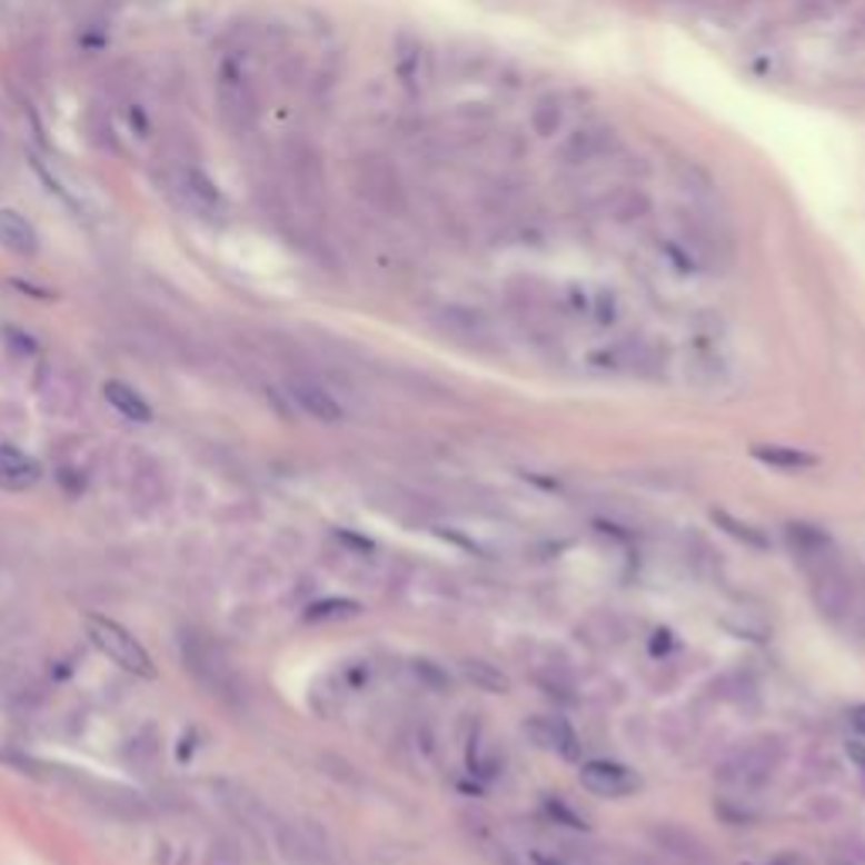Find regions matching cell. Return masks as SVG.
Listing matches in <instances>:
<instances>
[{
	"instance_id": "9a60e30c",
	"label": "cell",
	"mask_w": 865,
	"mask_h": 865,
	"mask_svg": "<svg viewBox=\"0 0 865 865\" xmlns=\"http://www.w3.org/2000/svg\"><path fill=\"white\" fill-rule=\"evenodd\" d=\"M396 68L399 78L409 92H422L429 78H432V58L426 51V44L412 34H399V48H396Z\"/></svg>"
},
{
	"instance_id": "9c48e42d",
	"label": "cell",
	"mask_w": 865,
	"mask_h": 865,
	"mask_svg": "<svg viewBox=\"0 0 865 865\" xmlns=\"http://www.w3.org/2000/svg\"><path fill=\"white\" fill-rule=\"evenodd\" d=\"M288 396L295 399V406H298L305 416H311V419H318V422H338V419H345V406L338 402V396H335L325 382H318V379H311V376H295V379L288 382Z\"/></svg>"
},
{
	"instance_id": "8992f818",
	"label": "cell",
	"mask_w": 865,
	"mask_h": 865,
	"mask_svg": "<svg viewBox=\"0 0 865 865\" xmlns=\"http://www.w3.org/2000/svg\"><path fill=\"white\" fill-rule=\"evenodd\" d=\"M356 190L372 210L386 217H399L406 210V187L396 166L382 156H369L356 166Z\"/></svg>"
},
{
	"instance_id": "484cf974",
	"label": "cell",
	"mask_w": 865,
	"mask_h": 865,
	"mask_svg": "<svg viewBox=\"0 0 865 865\" xmlns=\"http://www.w3.org/2000/svg\"><path fill=\"white\" fill-rule=\"evenodd\" d=\"M412 673H416V679H419L422 686L437 689V694L450 689V673H447L440 663H432V659H412Z\"/></svg>"
},
{
	"instance_id": "d4e9b609",
	"label": "cell",
	"mask_w": 865,
	"mask_h": 865,
	"mask_svg": "<svg viewBox=\"0 0 865 865\" xmlns=\"http://www.w3.org/2000/svg\"><path fill=\"white\" fill-rule=\"evenodd\" d=\"M609 213H613L616 220H623V223H626V220H639V217L649 213V197H646L643 190H623V193L613 197Z\"/></svg>"
},
{
	"instance_id": "5b68a950",
	"label": "cell",
	"mask_w": 865,
	"mask_h": 865,
	"mask_svg": "<svg viewBox=\"0 0 865 865\" xmlns=\"http://www.w3.org/2000/svg\"><path fill=\"white\" fill-rule=\"evenodd\" d=\"M808 581H812V598L825 619L845 623L855 613V578L845 568L842 555L808 568Z\"/></svg>"
},
{
	"instance_id": "3957f363",
	"label": "cell",
	"mask_w": 865,
	"mask_h": 865,
	"mask_svg": "<svg viewBox=\"0 0 865 865\" xmlns=\"http://www.w3.org/2000/svg\"><path fill=\"white\" fill-rule=\"evenodd\" d=\"M265 838L275 845V852L288 865H335L331 838H328V832L318 822L285 818V815L271 812Z\"/></svg>"
},
{
	"instance_id": "52a82bcc",
	"label": "cell",
	"mask_w": 865,
	"mask_h": 865,
	"mask_svg": "<svg viewBox=\"0 0 865 865\" xmlns=\"http://www.w3.org/2000/svg\"><path fill=\"white\" fill-rule=\"evenodd\" d=\"M591 366L605 369V372H629V376H649L659 366V352L643 338H623L598 349L591 356Z\"/></svg>"
},
{
	"instance_id": "f546056e",
	"label": "cell",
	"mask_w": 865,
	"mask_h": 865,
	"mask_svg": "<svg viewBox=\"0 0 865 865\" xmlns=\"http://www.w3.org/2000/svg\"><path fill=\"white\" fill-rule=\"evenodd\" d=\"M845 750H848L852 764H855V767H858V770L865 774V744H862V740H852V744H848Z\"/></svg>"
},
{
	"instance_id": "d6986e66",
	"label": "cell",
	"mask_w": 865,
	"mask_h": 865,
	"mask_svg": "<svg viewBox=\"0 0 865 865\" xmlns=\"http://www.w3.org/2000/svg\"><path fill=\"white\" fill-rule=\"evenodd\" d=\"M0 247H8L18 257H34L38 230L18 210H0Z\"/></svg>"
},
{
	"instance_id": "44dd1931",
	"label": "cell",
	"mask_w": 865,
	"mask_h": 865,
	"mask_svg": "<svg viewBox=\"0 0 865 865\" xmlns=\"http://www.w3.org/2000/svg\"><path fill=\"white\" fill-rule=\"evenodd\" d=\"M102 392H106V402H109L119 416H126V419H132V422H149V419H152L149 402H146L129 382L112 379V382L102 386Z\"/></svg>"
},
{
	"instance_id": "4fadbf2b",
	"label": "cell",
	"mask_w": 865,
	"mask_h": 865,
	"mask_svg": "<svg viewBox=\"0 0 865 865\" xmlns=\"http://www.w3.org/2000/svg\"><path fill=\"white\" fill-rule=\"evenodd\" d=\"M217 99H220L223 119H227L233 129H250V126H253V119H257V99H253V92H250L247 78H240L233 68L223 71L220 89H217Z\"/></svg>"
},
{
	"instance_id": "6da1fadb",
	"label": "cell",
	"mask_w": 865,
	"mask_h": 865,
	"mask_svg": "<svg viewBox=\"0 0 865 865\" xmlns=\"http://www.w3.org/2000/svg\"><path fill=\"white\" fill-rule=\"evenodd\" d=\"M180 653H183V669L197 679L203 694H210L220 704H237L243 697V679L230 653L217 639H210L207 633H187Z\"/></svg>"
},
{
	"instance_id": "7c38bea8",
	"label": "cell",
	"mask_w": 865,
	"mask_h": 865,
	"mask_svg": "<svg viewBox=\"0 0 865 865\" xmlns=\"http://www.w3.org/2000/svg\"><path fill=\"white\" fill-rule=\"evenodd\" d=\"M525 734L541 747V750H551L565 760H578L581 757V744H578V734L571 730V724L565 717H555V714H538L525 724Z\"/></svg>"
},
{
	"instance_id": "ba28073f",
	"label": "cell",
	"mask_w": 865,
	"mask_h": 865,
	"mask_svg": "<svg viewBox=\"0 0 865 865\" xmlns=\"http://www.w3.org/2000/svg\"><path fill=\"white\" fill-rule=\"evenodd\" d=\"M581 788L595 798H626L639 788V777L633 767L619 760H585L581 764Z\"/></svg>"
},
{
	"instance_id": "2e32d148",
	"label": "cell",
	"mask_w": 865,
	"mask_h": 865,
	"mask_svg": "<svg viewBox=\"0 0 865 865\" xmlns=\"http://www.w3.org/2000/svg\"><path fill=\"white\" fill-rule=\"evenodd\" d=\"M437 325H440L450 338L467 341V345H490V338H494V328H490L487 315H480V311H474V308H457V305L440 308Z\"/></svg>"
},
{
	"instance_id": "277c9868",
	"label": "cell",
	"mask_w": 865,
	"mask_h": 865,
	"mask_svg": "<svg viewBox=\"0 0 865 865\" xmlns=\"http://www.w3.org/2000/svg\"><path fill=\"white\" fill-rule=\"evenodd\" d=\"M84 636L92 639V646L112 659L119 669L132 673V676H142V679H152L156 676V666H152V656L146 653V646L126 629L119 626L116 619H106V616H84Z\"/></svg>"
},
{
	"instance_id": "cb8c5ba5",
	"label": "cell",
	"mask_w": 865,
	"mask_h": 865,
	"mask_svg": "<svg viewBox=\"0 0 865 865\" xmlns=\"http://www.w3.org/2000/svg\"><path fill=\"white\" fill-rule=\"evenodd\" d=\"M187 197L193 200V207L197 210H203V213H213V210H220L223 207V197H220V190L203 177V172L200 169H190L187 172Z\"/></svg>"
},
{
	"instance_id": "ac0fdd59",
	"label": "cell",
	"mask_w": 865,
	"mask_h": 865,
	"mask_svg": "<svg viewBox=\"0 0 865 865\" xmlns=\"http://www.w3.org/2000/svg\"><path fill=\"white\" fill-rule=\"evenodd\" d=\"M41 480V464L18 447L0 444V487L4 490H31Z\"/></svg>"
},
{
	"instance_id": "8fae6325",
	"label": "cell",
	"mask_w": 865,
	"mask_h": 865,
	"mask_svg": "<svg viewBox=\"0 0 865 865\" xmlns=\"http://www.w3.org/2000/svg\"><path fill=\"white\" fill-rule=\"evenodd\" d=\"M785 541H788L792 555L798 558V565L805 571L822 565V561H828V558H835V555H842L838 545L832 541V535L822 531L818 525H808V521H792L785 528Z\"/></svg>"
},
{
	"instance_id": "603a6c76",
	"label": "cell",
	"mask_w": 865,
	"mask_h": 865,
	"mask_svg": "<svg viewBox=\"0 0 865 865\" xmlns=\"http://www.w3.org/2000/svg\"><path fill=\"white\" fill-rule=\"evenodd\" d=\"M561 126H565V106H561V99H555V96L538 99L535 109H531V129H535V136L555 139V136L561 132Z\"/></svg>"
},
{
	"instance_id": "4316f807",
	"label": "cell",
	"mask_w": 865,
	"mask_h": 865,
	"mask_svg": "<svg viewBox=\"0 0 865 865\" xmlns=\"http://www.w3.org/2000/svg\"><path fill=\"white\" fill-rule=\"evenodd\" d=\"M714 521L717 525H724V531H730L734 538H740L744 545H750V548H764L767 545V538L754 528V525H747V521H737V517H730V514H724V510H717L714 514Z\"/></svg>"
},
{
	"instance_id": "83f0119b",
	"label": "cell",
	"mask_w": 865,
	"mask_h": 865,
	"mask_svg": "<svg viewBox=\"0 0 865 865\" xmlns=\"http://www.w3.org/2000/svg\"><path fill=\"white\" fill-rule=\"evenodd\" d=\"M359 613V605L356 601H345V598H335V601H318V605H311V613H308V619H345V616H356Z\"/></svg>"
},
{
	"instance_id": "7402d4cb",
	"label": "cell",
	"mask_w": 865,
	"mask_h": 865,
	"mask_svg": "<svg viewBox=\"0 0 865 865\" xmlns=\"http://www.w3.org/2000/svg\"><path fill=\"white\" fill-rule=\"evenodd\" d=\"M460 669H464L467 683H474V689H484V694H507V686H510L507 673L487 659H464Z\"/></svg>"
},
{
	"instance_id": "30bf717a",
	"label": "cell",
	"mask_w": 865,
	"mask_h": 865,
	"mask_svg": "<svg viewBox=\"0 0 865 865\" xmlns=\"http://www.w3.org/2000/svg\"><path fill=\"white\" fill-rule=\"evenodd\" d=\"M649 842H653V848L663 858H673V862H710L704 838L694 835L689 828H683V825H673V822L653 825L649 828Z\"/></svg>"
},
{
	"instance_id": "5bb4252c",
	"label": "cell",
	"mask_w": 865,
	"mask_h": 865,
	"mask_svg": "<svg viewBox=\"0 0 865 865\" xmlns=\"http://www.w3.org/2000/svg\"><path fill=\"white\" fill-rule=\"evenodd\" d=\"M613 142H616V132H613L609 126L588 122V126L575 129V132L565 139V146H561V159H565L568 166H585V162H595L598 156L609 152Z\"/></svg>"
},
{
	"instance_id": "ffe728a7",
	"label": "cell",
	"mask_w": 865,
	"mask_h": 865,
	"mask_svg": "<svg viewBox=\"0 0 865 865\" xmlns=\"http://www.w3.org/2000/svg\"><path fill=\"white\" fill-rule=\"evenodd\" d=\"M754 460H760L764 467H774V470H808L815 467V454L808 450H798V447H785V444H757L754 450Z\"/></svg>"
},
{
	"instance_id": "e0dca14e",
	"label": "cell",
	"mask_w": 865,
	"mask_h": 865,
	"mask_svg": "<svg viewBox=\"0 0 865 865\" xmlns=\"http://www.w3.org/2000/svg\"><path fill=\"white\" fill-rule=\"evenodd\" d=\"M288 166H291V177H295L298 190H301L308 200H318L321 190H325V172H321L318 149L308 146L305 139H295V142L288 146Z\"/></svg>"
},
{
	"instance_id": "f1b7e54d",
	"label": "cell",
	"mask_w": 865,
	"mask_h": 865,
	"mask_svg": "<svg viewBox=\"0 0 865 865\" xmlns=\"http://www.w3.org/2000/svg\"><path fill=\"white\" fill-rule=\"evenodd\" d=\"M848 727H852L858 737H865V704L848 707Z\"/></svg>"
},
{
	"instance_id": "7a4b0ae2",
	"label": "cell",
	"mask_w": 865,
	"mask_h": 865,
	"mask_svg": "<svg viewBox=\"0 0 865 865\" xmlns=\"http://www.w3.org/2000/svg\"><path fill=\"white\" fill-rule=\"evenodd\" d=\"M785 764V744L777 737H754L740 747H734L720 767H717V782L727 792L737 795H754L764 785H770V777L782 770Z\"/></svg>"
}]
</instances>
